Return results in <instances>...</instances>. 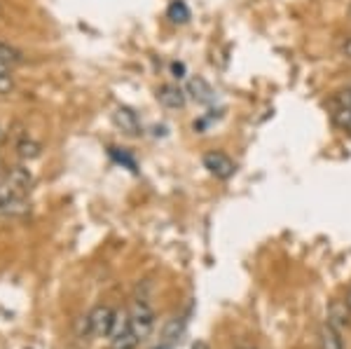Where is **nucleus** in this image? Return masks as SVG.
Returning <instances> with one entry per match:
<instances>
[{"mask_svg":"<svg viewBox=\"0 0 351 349\" xmlns=\"http://www.w3.org/2000/svg\"><path fill=\"white\" fill-rule=\"evenodd\" d=\"M129 319H132V328L138 340H145L152 330H155V312L145 300H136L129 309Z\"/></svg>","mask_w":351,"mask_h":349,"instance_id":"f257e3e1","label":"nucleus"},{"mask_svg":"<svg viewBox=\"0 0 351 349\" xmlns=\"http://www.w3.org/2000/svg\"><path fill=\"white\" fill-rule=\"evenodd\" d=\"M204 167L208 169L211 176L220 178V181H228V178L234 176V171H237L234 162H232L225 153H220V150H211V153L204 155Z\"/></svg>","mask_w":351,"mask_h":349,"instance_id":"f03ea898","label":"nucleus"},{"mask_svg":"<svg viewBox=\"0 0 351 349\" xmlns=\"http://www.w3.org/2000/svg\"><path fill=\"white\" fill-rule=\"evenodd\" d=\"M112 322H115V312L106 305H99L89 312V324H92V333L99 337H108Z\"/></svg>","mask_w":351,"mask_h":349,"instance_id":"7ed1b4c3","label":"nucleus"},{"mask_svg":"<svg viewBox=\"0 0 351 349\" xmlns=\"http://www.w3.org/2000/svg\"><path fill=\"white\" fill-rule=\"evenodd\" d=\"M326 322L337 330H349L351 328V309L344 300H332L328 305V312H326Z\"/></svg>","mask_w":351,"mask_h":349,"instance_id":"20e7f679","label":"nucleus"},{"mask_svg":"<svg viewBox=\"0 0 351 349\" xmlns=\"http://www.w3.org/2000/svg\"><path fill=\"white\" fill-rule=\"evenodd\" d=\"M157 101H160L164 108L176 110V108H183L188 97H185V92L178 84H162V87L157 89Z\"/></svg>","mask_w":351,"mask_h":349,"instance_id":"39448f33","label":"nucleus"},{"mask_svg":"<svg viewBox=\"0 0 351 349\" xmlns=\"http://www.w3.org/2000/svg\"><path fill=\"white\" fill-rule=\"evenodd\" d=\"M319 349H347L342 330L332 328L328 322L321 324L319 326Z\"/></svg>","mask_w":351,"mask_h":349,"instance_id":"423d86ee","label":"nucleus"},{"mask_svg":"<svg viewBox=\"0 0 351 349\" xmlns=\"http://www.w3.org/2000/svg\"><path fill=\"white\" fill-rule=\"evenodd\" d=\"M134 328H132V319H129V312H115V322H112V328H110V345L117 340H122V337L132 335Z\"/></svg>","mask_w":351,"mask_h":349,"instance_id":"0eeeda50","label":"nucleus"},{"mask_svg":"<svg viewBox=\"0 0 351 349\" xmlns=\"http://www.w3.org/2000/svg\"><path fill=\"white\" fill-rule=\"evenodd\" d=\"M188 92L192 94V99L199 101V104H211V101L216 99L211 84H208L206 80H202V77H195V80H190Z\"/></svg>","mask_w":351,"mask_h":349,"instance_id":"6e6552de","label":"nucleus"},{"mask_svg":"<svg viewBox=\"0 0 351 349\" xmlns=\"http://www.w3.org/2000/svg\"><path fill=\"white\" fill-rule=\"evenodd\" d=\"M21 52L19 49H14V47H10V45H5V43H0V69H8V71H12L16 69V66L21 64Z\"/></svg>","mask_w":351,"mask_h":349,"instance_id":"1a4fd4ad","label":"nucleus"},{"mask_svg":"<svg viewBox=\"0 0 351 349\" xmlns=\"http://www.w3.org/2000/svg\"><path fill=\"white\" fill-rule=\"evenodd\" d=\"M8 181L12 183V188H16V190H19L21 195H24L26 190H31V183H33V178H31V173H28V169L14 167L12 171H10Z\"/></svg>","mask_w":351,"mask_h":349,"instance_id":"9d476101","label":"nucleus"},{"mask_svg":"<svg viewBox=\"0 0 351 349\" xmlns=\"http://www.w3.org/2000/svg\"><path fill=\"white\" fill-rule=\"evenodd\" d=\"M330 117H332V122H335L337 129H342L344 134H351V108H344V106H332Z\"/></svg>","mask_w":351,"mask_h":349,"instance_id":"9b49d317","label":"nucleus"},{"mask_svg":"<svg viewBox=\"0 0 351 349\" xmlns=\"http://www.w3.org/2000/svg\"><path fill=\"white\" fill-rule=\"evenodd\" d=\"M169 16H171V21H176V24H185L190 19V12L180 0H176L171 8H169Z\"/></svg>","mask_w":351,"mask_h":349,"instance_id":"f8f14e48","label":"nucleus"},{"mask_svg":"<svg viewBox=\"0 0 351 349\" xmlns=\"http://www.w3.org/2000/svg\"><path fill=\"white\" fill-rule=\"evenodd\" d=\"M332 106H344V108H351V84H344L339 87L335 94H332Z\"/></svg>","mask_w":351,"mask_h":349,"instance_id":"ddd939ff","label":"nucleus"},{"mask_svg":"<svg viewBox=\"0 0 351 349\" xmlns=\"http://www.w3.org/2000/svg\"><path fill=\"white\" fill-rule=\"evenodd\" d=\"M19 155L26 157V160H33V157L40 155V145L36 141H21L19 143Z\"/></svg>","mask_w":351,"mask_h":349,"instance_id":"4468645a","label":"nucleus"},{"mask_svg":"<svg viewBox=\"0 0 351 349\" xmlns=\"http://www.w3.org/2000/svg\"><path fill=\"white\" fill-rule=\"evenodd\" d=\"M117 120H120V125H124V127L129 129V134H138L136 120H134V115L129 110H120V112H117Z\"/></svg>","mask_w":351,"mask_h":349,"instance_id":"2eb2a0df","label":"nucleus"},{"mask_svg":"<svg viewBox=\"0 0 351 349\" xmlns=\"http://www.w3.org/2000/svg\"><path fill=\"white\" fill-rule=\"evenodd\" d=\"M337 52L342 59H347L349 64H351V36H342L337 40Z\"/></svg>","mask_w":351,"mask_h":349,"instance_id":"dca6fc26","label":"nucleus"},{"mask_svg":"<svg viewBox=\"0 0 351 349\" xmlns=\"http://www.w3.org/2000/svg\"><path fill=\"white\" fill-rule=\"evenodd\" d=\"M12 71L8 69H0V94L10 92V87H12V75H10Z\"/></svg>","mask_w":351,"mask_h":349,"instance_id":"f3484780","label":"nucleus"},{"mask_svg":"<svg viewBox=\"0 0 351 349\" xmlns=\"http://www.w3.org/2000/svg\"><path fill=\"white\" fill-rule=\"evenodd\" d=\"M192 349H208V345H206V342H195Z\"/></svg>","mask_w":351,"mask_h":349,"instance_id":"a211bd4d","label":"nucleus"},{"mask_svg":"<svg viewBox=\"0 0 351 349\" xmlns=\"http://www.w3.org/2000/svg\"><path fill=\"white\" fill-rule=\"evenodd\" d=\"M344 302H347V305H349V309H351V286H349L347 296H344Z\"/></svg>","mask_w":351,"mask_h":349,"instance_id":"6ab92c4d","label":"nucleus"},{"mask_svg":"<svg viewBox=\"0 0 351 349\" xmlns=\"http://www.w3.org/2000/svg\"><path fill=\"white\" fill-rule=\"evenodd\" d=\"M155 349H171V347H169V345H160V347H155Z\"/></svg>","mask_w":351,"mask_h":349,"instance_id":"aec40b11","label":"nucleus"},{"mask_svg":"<svg viewBox=\"0 0 351 349\" xmlns=\"http://www.w3.org/2000/svg\"><path fill=\"white\" fill-rule=\"evenodd\" d=\"M349 12H351V10H349Z\"/></svg>","mask_w":351,"mask_h":349,"instance_id":"412c9836","label":"nucleus"}]
</instances>
